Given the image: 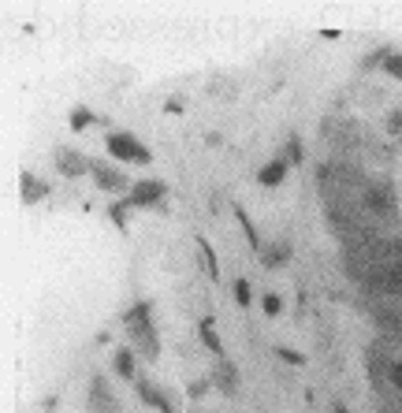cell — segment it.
<instances>
[{"label":"cell","instance_id":"6da1fadb","mask_svg":"<svg viewBox=\"0 0 402 413\" xmlns=\"http://www.w3.org/2000/svg\"><path fill=\"white\" fill-rule=\"evenodd\" d=\"M105 146L116 160H127V164H153V153H149L134 134H127V130H112V134L105 138Z\"/></svg>","mask_w":402,"mask_h":413},{"label":"cell","instance_id":"7a4b0ae2","mask_svg":"<svg viewBox=\"0 0 402 413\" xmlns=\"http://www.w3.org/2000/svg\"><path fill=\"white\" fill-rule=\"evenodd\" d=\"M164 198H168V187L160 179H138L123 201L130 205V209H157Z\"/></svg>","mask_w":402,"mask_h":413},{"label":"cell","instance_id":"3957f363","mask_svg":"<svg viewBox=\"0 0 402 413\" xmlns=\"http://www.w3.org/2000/svg\"><path fill=\"white\" fill-rule=\"evenodd\" d=\"M90 176H93V182L101 190H108V194H130V187H134V182H130L123 171L119 168H112V164H101V160H93L90 164Z\"/></svg>","mask_w":402,"mask_h":413},{"label":"cell","instance_id":"277c9868","mask_svg":"<svg viewBox=\"0 0 402 413\" xmlns=\"http://www.w3.org/2000/svg\"><path fill=\"white\" fill-rule=\"evenodd\" d=\"M362 205L369 212L387 216V212H395V194H391V187H384V182H365L362 187Z\"/></svg>","mask_w":402,"mask_h":413},{"label":"cell","instance_id":"5b68a950","mask_svg":"<svg viewBox=\"0 0 402 413\" xmlns=\"http://www.w3.org/2000/svg\"><path fill=\"white\" fill-rule=\"evenodd\" d=\"M90 413H119V402L112 398L105 376H93L90 380Z\"/></svg>","mask_w":402,"mask_h":413},{"label":"cell","instance_id":"8992f818","mask_svg":"<svg viewBox=\"0 0 402 413\" xmlns=\"http://www.w3.org/2000/svg\"><path fill=\"white\" fill-rule=\"evenodd\" d=\"M212 384H216V391H220V395H227V398H235V395H238V368L227 361V357H216Z\"/></svg>","mask_w":402,"mask_h":413},{"label":"cell","instance_id":"52a82bcc","mask_svg":"<svg viewBox=\"0 0 402 413\" xmlns=\"http://www.w3.org/2000/svg\"><path fill=\"white\" fill-rule=\"evenodd\" d=\"M130 339H134V346L149 357V361H157V357H160V335H157V324H142V328H130Z\"/></svg>","mask_w":402,"mask_h":413},{"label":"cell","instance_id":"ba28073f","mask_svg":"<svg viewBox=\"0 0 402 413\" xmlns=\"http://www.w3.org/2000/svg\"><path fill=\"white\" fill-rule=\"evenodd\" d=\"M134 391H138V398H142L149 410H157V413H176V406L168 402V395H164V391H157L149 380H134Z\"/></svg>","mask_w":402,"mask_h":413},{"label":"cell","instance_id":"9c48e42d","mask_svg":"<svg viewBox=\"0 0 402 413\" xmlns=\"http://www.w3.org/2000/svg\"><path fill=\"white\" fill-rule=\"evenodd\" d=\"M56 171H60V176H68V179H79V176L90 171V164H86L79 153H71V149H60V153H56Z\"/></svg>","mask_w":402,"mask_h":413},{"label":"cell","instance_id":"30bf717a","mask_svg":"<svg viewBox=\"0 0 402 413\" xmlns=\"http://www.w3.org/2000/svg\"><path fill=\"white\" fill-rule=\"evenodd\" d=\"M287 164H291V160H284V157L268 160V164L257 171V182H261V187H279V182L287 179Z\"/></svg>","mask_w":402,"mask_h":413},{"label":"cell","instance_id":"8fae6325","mask_svg":"<svg viewBox=\"0 0 402 413\" xmlns=\"http://www.w3.org/2000/svg\"><path fill=\"white\" fill-rule=\"evenodd\" d=\"M287 260H291V242H272L261 249V265L265 268H284Z\"/></svg>","mask_w":402,"mask_h":413},{"label":"cell","instance_id":"7c38bea8","mask_svg":"<svg viewBox=\"0 0 402 413\" xmlns=\"http://www.w3.org/2000/svg\"><path fill=\"white\" fill-rule=\"evenodd\" d=\"M123 324H127V332L130 328H142V324H153V302H138L134 309H127Z\"/></svg>","mask_w":402,"mask_h":413},{"label":"cell","instance_id":"4fadbf2b","mask_svg":"<svg viewBox=\"0 0 402 413\" xmlns=\"http://www.w3.org/2000/svg\"><path fill=\"white\" fill-rule=\"evenodd\" d=\"M112 368H116V376L119 380H138V365H134V350H116V361H112Z\"/></svg>","mask_w":402,"mask_h":413},{"label":"cell","instance_id":"5bb4252c","mask_svg":"<svg viewBox=\"0 0 402 413\" xmlns=\"http://www.w3.org/2000/svg\"><path fill=\"white\" fill-rule=\"evenodd\" d=\"M212 317H205L201 324H198V335H201V343L205 346H209V350L216 354V357H224V339H220V335H216V328H212Z\"/></svg>","mask_w":402,"mask_h":413},{"label":"cell","instance_id":"9a60e30c","mask_svg":"<svg viewBox=\"0 0 402 413\" xmlns=\"http://www.w3.org/2000/svg\"><path fill=\"white\" fill-rule=\"evenodd\" d=\"M90 123H105V116H93L86 104H75V108H71V130L79 134V130H86Z\"/></svg>","mask_w":402,"mask_h":413},{"label":"cell","instance_id":"2e32d148","mask_svg":"<svg viewBox=\"0 0 402 413\" xmlns=\"http://www.w3.org/2000/svg\"><path fill=\"white\" fill-rule=\"evenodd\" d=\"M235 220L242 224V231H246V242H249V246H254L257 254H261L265 246H261V235H257V227H254V220L246 216V209H242V205H235Z\"/></svg>","mask_w":402,"mask_h":413},{"label":"cell","instance_id":"e0dca14e","mask_svg":"<svg viewBox=\"0 0 402 413\" xmlns=\"http://www.w3.org/2000/svg\"><path fill=\"white\" fill-rule=\"evenodd\" d=\"M194 242H198V249H201V257H205V272H209V276L212 279H220V260H216V249L209 246V242H205V238L198 235V238H194Z\"/></svg>","mask_w":402,"mask_h":413},{"label":"cell","instance_id":"ac0fdd59","mask_svg":"<svg viewBox=\"0 0 402 413\" xmlns=\"http://www.w3.org/2000/svg\"><path fill=\"white\" fill-rule=\"evenodd\" d=\"M376 320H380V328H384V332H402V317H399V313H391V309H380Z\"/></svg>","mask_w":402,"mask_h":413},{"label":"cell","instance_id":"d6986e66","mask_svg":"<svg viewBox=\"0 0 402 413\" xmlns=\"http://www.w3.org/2000/svg\"><path fill=\"white\" fill-rule=\"evenodd\" d=\"M235 302L238 306H249V302H254V287H249V279H242V276L235 279Z\"/></svg>","mask_w":402,"mask_h":413},{"label":"cell","instance_id":"ffe728a7","mask_svg":"<svg viewBox=\"0 0 402 413\" xmlns=\"http://www.w3.org/2000/svg\"><path fill=\"white\" fill-rule=\"evenodd\" d=\"M276 357H279V361H287V365H306V354L291 350V346H276Z\"/></svg>","mask_w":402,"mask_h":413},{"label":"cell","instance_id":"44dd1931","mask_svg":"<svg viewBox=\"0 0 402 413\" xmlns=\"http://www.w3.org/2000/svg\"><path fill=\"white\" fill-rule=\"evenodd\" d=\"M127 209H130L127 201H119V205H112V209H108V216H112V224L119 227V231H127Z\"/></svg>","mask_w":402,"mask_h":413},{"label":"cell","instance_id":"7402d4cb","mask_svg":"<svg viewBox=\"0 0 402 413\" xmlns=\"http://www.w3.org/2000/svg\"><path fill=\"white\" fill-rule=\"evenodd\" d=\"M41 194H45V187H41V182L34 187V179H30V176H23V201L30 205L34 198H41Z\"/></svg>","mask_w":402,"mask_h":413},{"label":"cell","instance_id":"603a6c76","mask_svg":"<svg viewBox=\"0 0 402 413\" xmlns=\"http://www.w3.org/2000/svg\"><path fill=\"white\" fill-rule=\"evenodd\" d=\"M261 306H265L268 317H279V313H284V298H279V295H265V302H261Z\"/></svg>","mask_w":402,"mask_h":413},{"label":"cell","instance_id":"cb8c5ba5","mask_svg":"<svg viewBox=\"0 0 402 413\" xmlns=\"http://www.w3.org/2000/svg\"><path fill=\"white\" fill-rule=\"evenodd\" d=\"M287 160H291V164H302V142H298V134L287 138Z\"/></svg>","mask_w":402,"mask_h":413},{"label":"cell","instance_id":"d4e9b609","mask_svg":"<svg viewBox=\"0 0 402 413\" xmlns=\"http://www.w3.org/2000/svg\"><path fill=\"white\" fill-rule=\"evenodd\" d=\"M384 71L395 75V79H402V52H391V56L384 60Z\"/></svg>","mask_w":402,"mask_h":413},{"label":"cell","instance_id":"484cf974","mask_svg":"<svg viewBox=\"0 0 402 413\" xmlns=\"http://www.w3.org/2000/svg\"><path fill=\"white\" fill-rule=\"evenodd\" d=\"M387 380L395 384V391H402V361H391L387 365Z\"/></svg>","mask_w":402,"mask_h":413},{"label":"cell","instance_id":"4316f807","mask_svg":"<svg viewBox=\"0 0 402 413\" xmlns=\"http://www.w3.org/2000/svg\"><path fill=\"white\" fill-rule=\"evenodd\" d=\"M387 130H391V134H402V112H391L387 116Z\"/></svg>","mask_w":402,"mask_h":413},{"label":"cell","instance_id":"83f0119b","mask_svg":"<svg viewBox=\"0 0 402 413\" xmlns=\"http://www.w3.org/2000/svg\"><path fill=\"white\" fill-rule=\"evenodd\" d=\"M164 108H168V112H171V116H176V112H183V97H171V101H168Z\"/></svg>","mask_w":402,"mask_h":413},{"label":"cell","instance_id":"f1b7e54d","mask_svg":"<svg viewBox=\"0 0 402 413\" xmlns=\"http://www.w3.org/2000/svg\"><path fill=\"white\" fill-rule=\"evenodd\" d=\"M332 413H350V410H346L343 402H335V410H332Z\"/></svg>","mask_w":402,"mask_h":413},{"label":"cell","instance_id":"f546056e","mask_svg":"<svg viewBox=\"0 0 402 413\" xmlns=\"http://www.w3.org/2000/svg\"><path fill=\"white\" fill-rule=\"evenodd\" d=\"M391 254H395V257H402V242H395V246H391Z\"/></svg>","mask_w":402,"mask_h":413}]
</instances>
